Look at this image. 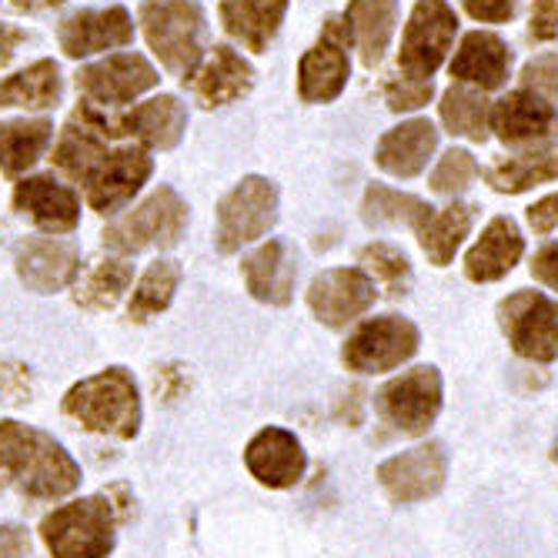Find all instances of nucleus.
<instances>
[{"mask_svg":"<svg viewBox=\"0 0 558 558\" xmlns=\"http://www.w3.org/2000/svg\"><path fill=\"white\" fill-rule=\"evenodd\" d=\"M81 485V465L61 441L21 422H0V488L54 501Z\"/></svg>","mask_w":558,"mask_h":558,"instance_id":"f257e3e1","label":"nucleus"},{"mask_svg":"<svg viewBox=\"0 0 558 558\" xmlns=\"http://www.w3.org/2000/svg\"><path fill=\"white\" fill-rule=\"evenodd\" d=\"M64 412L81 422L87 432L111 435V438H134L141 428V398L131 372L108 368L94 378L77 381L64 395Z\"/></svg>","mask_w":558,"mask_h":558,"instance_id":"f03ea898","label":"nucleus"},{"mask_svg":"<svg viewBox=\"0 0 558 558\" xmlns=\"http://www.w3.org/2000/svg\"><path fill=\"white\" fill-rule=\"evenodd\" d=\"M141 27L165 71L191 77L205 44V14L191 0H147L141 8Z\"/></svg>","mask_w":558,"mask_h":558,"instance_id":"7ed1b4c3","label":"nucleus"},{"mask_svg":"<svg viewBox=\"0 0 558 558\" xmlns=\"http://www.w3.org/2000/svg\"><path fill=\"white\" fill-rule=\"evenodd\" d=\"M40 535L54 558H108L114 551V505L108 495L61 505L44 519Z\"/></svg>","mask_w":558,"mask_h":558,"instance_id":"20e7f679","label":"nucleus"},{"mask_svg":"<svg viewBox=\"0 0 558 558\" xmlns=\"http://www.w3.org/2000/svg\"><path fill=\"white\" fill-rule=\"evenodd\" d=\"M187 228V205L178 191L158 187L141 205L105 231V247L114 255H137L144 247H174Z\"/></svg>","mask_w":558,"mask_h":558,"instance_id":"39448f33","label":"nucleus"},{"mask_svg":"<svg viewBox=\"0 0 558 558\" xmlns=\"http://www.w3.org/2000/svg\"><path fill=\"white\" fill-rule=\"evenodd\" d=\"M459 34V14L448 0H415L412 17L401 34L398 71L409 81H432Z\"/></svg>","mask_w":558,"mask_h":558,"instance_id":"423d86ee","label":"nucleus"},{"mask_svg":"<svg viewBox=\"0 0 558 558\" xmlns=\"http://www.w3.org/2000/svg\"><path fill=\"white\" fill-rule=\"evenodd\" d=\"M498 325L519 359L535 365H548L558 359V301H551L548 294H509L498 304Z\"/></svg>","mask_w":558,"mask_h":558,"instance_id":"0eeeda50","label":"nucleus"},{"mask_svg":"<svg viewBox=\"0 0 558 558\" xmlns=\"http://www.w3.org/2000/svg\"><path fill=\"white\" fill-rule=\"evenodd\" d=\"M422 335L418 328L401 315L368 318L351 331L341 348V362L359 375H381L395 372L418 351Z\"/></svg>","mask_w":558,"mask_h":558,"instance_id":"6e6552de","label":"nucleus"},{"mask_svg":"<svg viewBox=\"0 0 558 558\" xmlns=\"http://www.w3.org/2000/svg\"><path fill=\"white\" fill-rule=\"evenodd\" d=\"M278 221V187L268 178H244L218 205V251L231 255L241 244L265 238Z\"/></svg>","mask_w":558,"mask_h":558,"instance_id":"1a4fd4ad","label":"nucleus"},{"mask_svg":"<svg viewBox=\"0 0 558 558\" xmlns=\"http://www.w3.org/2000/svg\"><path fill=\"white\" fill-rule=\"evenodd\" d=\"M378 415L401 435H425L441 412V375L435 365H422L388 381L378 395Z\"/></svg>","mask_w":558,"mask_h":558,"instance_id":"9d476101","label":"nucleus"},{"mask_svg":"<svg viewBox=\"0 0 558 558\" xmlns=\"http://www.w3.org/2000/svg\"><path fill=\"white\" fill-rule=\"evenodd\" d=\"M348 44H351L348 21L344 17H328L318 44L301 58V68H298V94H301V100H308V105H328V100H335L344 90V84L351 77Z\"/></svg>","mask_w":558,"mask_h":558,"instance_id":"9b49d317","label":"nucleus"},{"mask_svg":"<svg viewBox=\"0 0 558 558\" xmlns=\"http://www.w3.org/2000/svg\"><path fill=\"white\" fill-rule=\"evenodd\" d=\"M492 128L509 147L548 150L558 144V108L535 90L519 87L492 108Z\"/></svg>","mask_w":558,"mask_h":558,"instance_id":"f8f14e48","label":"nucleus"},{"mask_svg":"<svg viewBox=\"0 0 558 558\" xmlns=\"http://www.w3.org/2000/svg\"><path fill=\"white\" fill-rule=\"evenodd\" d=\"M448 478V454L441 441H428L418 448H409L395 454V459L381 462L378 482L388 492L391 501L398 505H412L438 495Z\"/></svg>","mask_w":558,"mask_h":558,"instance_id":"ddd939ff","label":"nucleus"},{"mask_svg":"<svg viewBox=\"0 0 558 558\" xmlns=\"http://www.w3.org/2000/svg\"><path fill=\"white\" fill-rule=\"evenodd\" d=\"M375 278L365 268H331L322 271L308 288V308L328 328H344L362 318L375 304Z\"/></svg>","mask_w":558,"mask_h":558,"instance_id":"4468645a","label":"nucleus"},{"mask_svg":"<svg viewBox=\"0 0 558 558\" xmlns=\"http://www.w3.org/2000/svg\"><path fill=\"white\" fill-rule=\"evenodd\" d=\"M84 121H90L100 134L105 137H141L144 144L150 147H174L184 134V124H187V111L178 97L171 94H161L155 100H147V105H137L131 114H124L121 121H108V118H100L94 108H81L77 111Z\"/></svg>","mask_w":558,"mask_h":558,"instance_id":"2eb2a0df","label":"nucleus"},{"mask_svg":"<svg viewBox=\"0 0 558 558\" xmlns=\"http://www.w3.org/2000/svg\"><path fill=\"white\" fill-rule=\"evenodd\" d=\"M150 158L141 147H118L111 155L97 161V168L87 174V201L97 215H114L141 191V184L150 178Z\"/></svg>","mask_w":558,"mask_h":558,"instance_id":"dca6fc26","label":"nucleus"},{"mask_svg":"<svg viewBox=\"0 0 558 558\" xmlns=\"http://www.w3.org/2000/svg\"><path fill=\"white\" fill-rule=\"evenodd\" d=\"M244 465L268 488H294L304 478L308 459L304 448L288 428H265L244 448Z\"/></svg>","mask_w":558,"mask_h":558,"instance_id":"f3484780","label":"nucleus"},{"mask_svg":"<svg viewBox=\"0 0 558 558\" xmlns=\"http://www.w3.org/2000/svg\"><path fill=\"white\" fill-rule=\"evenodd\" d=\"M158 84V71L141 54H118L77 74V87L97 105H128Z\"/></svg>","mask_w":558,"mask_h":558,"instance_id":"a211bd4d","label":"nucleus"},{"mask_svg":"<svg viewBox=\"0 0 558 558\" xmlns=\"http://www.w3.org/2000/svg\"><path fill=\"white\" fill-rule=\"evenodd\" d=\"M451 77L459 84H469L482 94L498 90L505 81H509L512 71V50L498 34L488 31H472L462 37L459 50L451 58Z\"/></svg>","mask_w":558,"mask_h":558,"instance_id":"6ab92c4d","label":"nucleus"},{"mask_svg":"<svg viewBox=\"0 0 558 558\" xmlns=\"http://www.w3.org/2000/svg\"><path fill=\"white\" fill-rule=\"evenodd\" d=\"M58 37H61V50L68 58H87V54H100V50L131 44L134 24H131V14L124 8L77 11L61 24Z\"/></svg>","mask_w":558,"mask_h":558,"instance_id":"aec40b11","label":"nucleus"},{"mask_svg":"<svg viewBox=\"0 0 558 558\" xmlns=\"http://www.w3.org/2000/svg\"><path fill=\"white\" fill-rule=\"evenodd\" d=\"M14 205L24 211L37 228L50 234H68L81 221V201L77 194L54 181V178H24L14 187Z\"/></svg>","mask_w":558,"mask_h":558,"instance_id":"412c9836","label":"nucleus"},{"mask_svg":"<svg viewBox=\"0 0 558 558\" xmlns=\"http://www.w3.org/2000/svg\"><path fill=\"white\" fill-rule=\"evenodd\" d=\"M77 271H81V255L68 241L34 238V241L21 244V251H17V275L37 294L68 288L77 278Z\"/></svg>","mask_w":558,"mask_h":558,"instance_id":"4be33fe9","label":"nucleus"},{"mask_svg":"<svg viewBox=\"0 0 558 558\" xmlns=\"http://www.w3.org/2000/svg\"><path fill=\"white\" fill-rule=\"evenodd\" d=\"M525 251V241L519 234V225L512 218H492L482 231V238L472 244L465 255V275L475 284H492L509 275Z\"/></svg>","mask_w":558,"mask_h":558,"instance_id":"5701e85b","label":"nucleus"},{"mask_svg":"<svg viewBox=\"0 0 558 558\" xmlns=\"http://www.w3.org/2000/svg\"><path fill=\"white\" fill-rule=\"evenodd\" d=\"M435 147H438V131L432 121L425 118L404 121L378 141L375 161L391 178H418L428 168Z\"/></svg>","mask_w":558,"mask_h":558,"instance_id":"b1692460","label":"nucleus"},{"mask_svg":"<svg viewBox=\"0 0 558 558\" xmlns=\"http://www.w3.org/2000/svg\"><path fill=\"white\" fill-rule=\"evenodd\" d=\"M288 11V0H221V24L247 50L265 54Z\"/></svg>","mask_w":558,"mask_h":558,"instance_id":"393cba45","label":"nucleus"},{"mask_svg":"<svg viewBox=\"0 0 558 558\" xmlns=\"http://www.w3.org/2000/svg\"><path fill=\"white\" fill-rule=\"evenodd\" d=\"M251 84H255V71L247 68V61H241V54H234L231 47H215L205 68L194 74L191 87L205 108H225L244 97Z\"/></svg>","mask_w":558,"mask_h":558,"instance_id":"a878e982","label":"nucleus"},{"mask_svg":"<svg viewBox=\"0 0 558 558\" xmlns=\"http://www.w3.org/2000/svg\"><path fill=\"white\" fill-rule=\"evenodd\" d=\"M294 255L284 241H268L255 255L244 258V284L265 304H288L294 291Z\"/></svg>","mask_w":558,"mask_h":558,"instance_id":"bb28decb","label":"nucleus"},{"mask_svg":"<svg viewBox=\"0 0 558 558\" xmlns=\"http://www.w3.org/2000/svg\"><path fill=\"white\" fill-rule=\"evenodd\" d=\"M344 21L351 27V40L362 50L365 68H375L391 44L398 24V0H348Z\"/></svg>","mask_w":558,"mask_h":558,"instance_id":"cd10ccee","label":"nucleus"},{"mask_svg":"<svg viewBox=\"0 0 558 558\" xmlns=\"http://www.w3.org/2000/svg\"><path fill=\"white\" fill-rule=\"evenodd\" d=\"M475 211H478L475 205H462V201H451L448 208L432 211V218L418 231V241L435 268H445L454 258V251L462 247V241L475 225Z\"/></svg>","mask_w":558,"mask_h":558,"instance_id":"c85d7f7f","label":"nucleus"},{"mask_svg":"<svg viewBox=\"0 0 558 558\" xmlns=\"http://www.w3.org/2000/svg\"><path fill=\"white\" fill-rule=\"evenodd\" d=\"M432 205L415 194H401L395 187H385V184H372L365 191V201H362V218L368 228H395V225H404L412 228L415 234L425 228V221L432 218Z\"/></svg>","mask_w":558,"mask_h":558,"instance_id":"c756f323","label":"nucleus"},{"mask_svg":"<svg viewBox=\"0 0 558 558\" xmlns=\"http://www.w3.org/2000/svg\"><path fill=\"white\" fill-rule=\"evenodd\" d=\"M61 100V71L54 61H37L27 71L0 81V108H54Z\"/></svg>","mask_w":558,"mask_h":558,"instance_id":"7c9ffc66","label":"nucleus"},{"mask_svg":"<svg viewBox=\"0 0 558 558\" xmlns=\"http://www.w3.org/2000/svg\"><path fill=\"white\" fill-rule=\"evenodd\" d=\"M50 137H54V124L37 118V121H4L0 124V171L21 174L40 161Z\"/></svg>","mask_w":558,"mask_h":558,"instance_id":"2f4dec72","label":"nucleus"},{"mask_svg":"<svg viewBox=\"0 0 558 558\" xmlns=\"http://www.w3.org/2000/svg\"><path fill=\"white\" fill-rule=\"evenodd\" d=\"M441 124L448 128V134L454 137H469L475 144H482L488 137V124H492V100L482 90H472L465 84L448 87L441 97Z\"/></svg>","mask_w":558,"mask_h":558,"instance_id":"473e14b6","label":"nucleus"},{"mask_svg":"<svg viewBox=\"0 0 558 558\" xmlns=\"http://www.w3.org/2000/svg\"><path fill=\"white\" fill-rule=\"evenodd\" d=\"M108 155L105 134H100L90 121H84L81 114L64 128L58 147H54V161L64 174H71L74 181H87V174L97 168V161Z\"/></svg>","mask_w":558,"mask_h":558,"instance_id":"72a5a7b5","label":"nucleus"},{"mask_svg":"<svg viewBox=\"0 0 558 558\" xmlns=\"http://www.w3.org/2000/svg\"><path fill=\"white\" fill-rule=\"evenodd\" d=\"M558 178V150H532L522 158H501L485 171V181L501 194H522Z\"/></svg>","mask_w":558,"mask_h":558,"instance_id":"f704fd0d","label":"nucleus"},{"mask_svg":"<svg viewBox=\"0 0 558 558\" xmlns=\"http://www.w3.org/2000/svg\"><path fill=\"white\" fill-rule=\"evenodd\" d=\"M181 284V265L178 262H155L137 281L134 298H131V322H150L161 315L168 304L174 301V291Z\"/></svg>","mask_w":558,"mask_h":558,"instance_id":"c9c22d12","label":"nucleus"},{"mask_svg":"<svg viewBox=\"0 0 558 558\" xmlns=\"http://www.w3.org/2000/svg\"><path fill=\"white\" fill-rule=\"evenodd\" d=\"M131 278H134L131 265H124V262H100L84 278V284L77 288L74 301L81 304V308H90V312H108V308H114V304L121 301V294L128 291Z\"/></svg>","mask_w":558,"mask_h":558,"instance_id":"e433bc0d","label":"nucleus"},{"mask_svg":"<svg viewBox=\"0 0 558 558\" xmlns=\"http://www.w3.org/2000/svg\"><path fill=\"white\" fill-rule=\"evenodd\" d=\"M359 262L385 284V291L391 298H401L412 291V262L401 247H395L388 241H375L359 251Z\"/></svg>","mask_w":558,"mask_h":558,"instance_id":"4c0bfd02","label":"nucleus"},{"mask_svg":"<svg viewBox=\"0 0 558 558\" xmlns=\"http://www.w3.org/2000/svg\"><path fill=\"white\" fill-rule=\"evenodd\" d=\"M475 174H478V165H475V158L469 155V150L451 147V150H445L441 161L435 165L428 184H432L435 194L454 197V194H462L475 181Z\"/></svg>","mask_w":558,"mask_h":558,"instance_id":"58836bf2","label":"nucleus"},{"mask_svg":"<svg viewBox=\"0 0 558 558\" xmlns=\"http://www.w3.org/2000/svg\"><path fill=\"white\" fill-rule=\"evenodd\" d=\"M522 87L535 90L538 97L548 100V105L558 108V54H542V58L529 61L522 71Z\"/></svg>","mask_w":558,"mask_h":558,"instance_id":"ea45409f","label":"nucleus"},{"mask_svg":"<svg viewBox=\"0 0 558 558\" xmlns=\"http://www.w3.org/2000/svg\"><path fill=\"white\" fill-rule=\"evenodd\" d=\"M385 94H388L391 111H418L432 100L435 87H432V81H409V77L398 74L395 81H388Z\"/></svg>","mask_w":558,"mask_h":558,"instance_id":"a19ab883","label":"nucleus"},{"mask_svg":"<svg viewBox=\"0 0 558 558\" xmlns=\"http://www.w3.org/2000/svg\"><path fill=\"white\" fill-rule=\"evenodd\" d=\"M522 0H462V8L482 21V24H505V21H512L515 11H519Z\"/></svg>","mask_w":558,"mask_h":558,"instance_id":"79ce46f5","label":"nucleus"},{"mask_svg":"<svg viewBox=\"0 0 558 558\" xmlns=\"http://www.w3.org/2000/svg\"><path fill=\"white\" fill-rule=\"evenodd\" d=\"M529 37L538 40V44L558 37V0H535V4H532Z\"/></svg>","mask_w":558,"mask_h":558,"instance_id":"37998d69","label":"nucleus"},{"mask_svg":"<svg viewBox=\"0 0 558 558\" xmlns=\"http://www.w3.org/2000/svg\"><path fill=\"white\" fill-rule=\"evenodd\" d=\"M532 275L551 291H558V241H548L545 247H538V255L532 258Z\"/></svg>","mask_w":558,"mask_h":558,"instance_id":"c03bdc74","label":"nucleus"},{"mask_svg":"<svg viewBox=\"0 0 558 558\" xmlns=\"http://www.w3.org/2000/svg\"><path fill=\"white\" fill-rule=\"evenodd\" d=\"M529 225L535 234H551L558 228V194H548L529 208Z\"/></svg>","mask_w":558,"mask_h":558,"instance_id":"a18cd8bd","label":"nucleus"},{"mask_svg":"<svg viewBox=\"0 0 558 558\" xmlns=\"http://www.w3.org/2000/svg\"><path fill=\"white\" fill-rule=\"evenodd\" d=\"M31 551V542L21 529L0 525V558H24Z\"/></svg>","mask_w":558,"mask_h":558,"instance_id":"49530a36","label":"nucleus"},{"mask_svg":"<svg viewBox=\"0 0 558 558\" xmlns=\"http://www.w3.org/2000/svg\"><path fill=\"white\" fill-rule=\"evenodd\" d=\"M21 44H27V31L11 27V24H0V64H8L17 54Z\"/></svg>","mask_w":558,"mask_h":558,"instance_id":"de8ad7c7","label":"nucleus"},{"mask_svg":"<svg viewBox=\"0 0 558 558\" xmlns=\"http://www.w3.org/2000/svg\"><path fill=\"white\" fill-rule=\"evenodd\" d=\"M64 0H14L17 11H47V8H61Z\"/></svg>","mask_w":558,"mask_h":558,"instance_id":"09e8293b","label":"nucleus"},{"mask_svg":"<svg viewBox=\"0 0 558 558\" xmlns=\"http://www.w3.org/2000/svg\"><path fill=\"white\" fill-rule=\"evenodd\" d=\"M555 462H558V445H555Z\"/></svg>","mask_w":558,"mask_h":558,"instance_id":"8fccbe9b","label":"nucleus"}]
</instances>
